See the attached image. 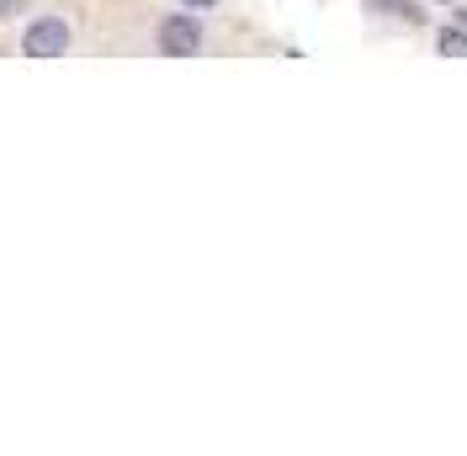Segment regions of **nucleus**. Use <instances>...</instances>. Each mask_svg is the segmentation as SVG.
<instances>
[{
    "label": "nucleus",
    "mask_w": 467,
    "mask_h": 456,
    "mask_svg": "<svg viewBox=\"0 0 467 456\" xmlns=\"http://www.w3.org/2000/svg\"><path fill=\"white\" fill-rule=\"evenodd\" d=\"M160 54H171V58L202 54V22H197L192 11H175V16H165V22H160Z\"/></svg>",
    "instance_id": "nucleus-1"
},
{
    "label": "nucleus",
    "mask_w": 467,
    "mask_h": 456,
    "mask_svg": "<svg viewBox=\"0 0 467 456\" xmlns=\"http://www.w3.org/2000/svg\"><path fill=\"white\" fill-rule=\"evenodd\" d=\"M22 54H32V58H64V54H69V22H64V16H37V22L22 32Z\"/></svg>",
    "instance_id": "nucleus-2"
},
{
    "label": "nucleus",
    "mask_w": 467,
    "mask_h": 456,
    "mask_svg": "<svg viewBox=\"0 0 467 456\" xmlns=\"http://www.w3.org/2000/svg\"><path fill=\"white\" fill-rule=\"evenodd\" d=\"M441 54H446V58H467V32L462 27H446V32H441Z\"/></svg>",
    "instance_id": "nucleus-3"
},
{
    "label": "nucleus",
    "mask_w": 467,
    "mask_h": 456,
    "mask_svg": "<svg viewBox=\"0 0 467 456\" xmlns=\"http://www.w3.org/2000/svg\"><path fill=\"white\" fill-rule=\"evenodd\" d=\"M22 5H27V0H0V22H5V16H16Z\"/></svg>",
    "instance_id": "nucleus-4"
},
{
    "label": "nucleus",
    "mask_w": 467,
    "mask_h": 456,
    "mask_svg": "<svg viewBox=\"0 0 467 456\" xmlns=\"http://www.w3.org/2000/svg\"><path fill=\"white\" fill-rule=\"evenodd\" d=\"M186 11H207V5H218V0H181Z\"/></svg>",
    "instance_id": "nucleus-5"
}]
</instances>
